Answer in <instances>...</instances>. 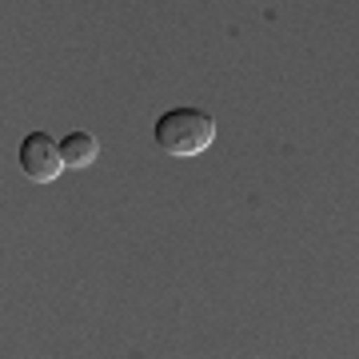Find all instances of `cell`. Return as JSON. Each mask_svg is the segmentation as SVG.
Segmentation results:
<instances>
[{
    "instance_id": "6da1fadb",
    "label": "cell",
    "mask_w": 359,
    "mask_h": 359,
    "mask_svg": "<svg viewBox=\"0 0 359 359\" xmlns=\"http://www.w3.org/2000/svg\"><path fill=\"white\" fill-rule=\"evenodd\" d=\"M216 140V120L200 108H172L156 120V144L168 156H200Z\"/></svg>"
},
{
    "instance_id": "7a4b0ae2",
    "label": "cell",
    "mask_w": 359,
    "mask_h": 359,
    "mask_svg": "<svg viewBox=\"0 0 359 359\" xmlns=\"http://www.w3.org/2000/svg\"><path fill=\"white\" fill-rule=\"evenodd\" d=\"M20 172H25L32 184H52V180L65 172V156H60V144L52 140L48 132H32L20 144Z\"/></svg>"
},
{
    "instance_id": "3957f363",
    "label": "cell",
    "mask_w": 359,
    "mask_h": 359,
    "mask_svg": "<svg viewBox=\"0 0 359 359\" xmlns=\"http://www.w3.org/2000/svg\"><path fill=\"white\" fill-rule=\"evenodd\" d=\"M60 156H65V168H88V164H96L100 144H96V136H88V132H72V136H65V144H60Z\"/></svg>"
}]
</instances>
